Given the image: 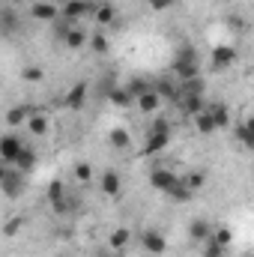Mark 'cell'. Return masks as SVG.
Listing matches in <instances>:
<instances>
[{"mask_svg": "<svg viewBox=\"0 0 254 257\" xmlns=\"http://www.w3.org/2000/svg\"><path fill=\"white\" fill-rule=\"evenodd\" d=\"M24 177L27 174H21L18 168L3 165V171H0V192L6 194L9 200H15L18 194H24Z\"/></svg>", "mask_w": 254, "mask_h": 257, "instance_id": "6da1fadb", "label": "cell"}, {"mask_svg": "<svg viewBox=\"0 0 254 257\" xmlns=\"http://www.w3.org/2000/svg\"><path fill=\"white\" fill-rule=\"evenodd\" d=\"M141 248L153 257L165 254V251H168V236H165L162 230H156V227H144V230H141Z\"/></svg>", "mask_w": 254, "mask_h": 257, "instance_id": "7a4b0ae2", "label": "cell"}, {"mask_svg": "<svg viewBox=\"0 0 254 257\" xmlns=\"http://www.w3.org/2000/svg\"><path fill=\"white\" fill-rule=\"evenodd\" d=\"M174 75L186 84V81H194L200 78V69H197V57H194V48L191 51H183L177 60H174Z\"/></svg>", "mask_w": 254, "mask_h": 257, "instance_id": "3957f363", "label": "cell"}, {"mask_svg": "<svg viewBox=\"0 0 254 257\" xmlns=\"http://www.w3.org/2000/svg\"><path fill=\"white\" fill-rule=\"evenodd\" d=\"M27 12H30V18H33V21H45V24L60 21V6H57L54 0H33Z\"/></svg>", "mask_w": 254, "mask_h": 257, "instance_id": "277c9868", "label": "cell"}, {"mask_svg": "<svg viewBox=\"0 0 254 257\" xmlns=\"http://www.w3.org/2000/svg\"><path fill=\"white\" fill-rule=\"evenodd\" d=\"M168 144H171V132L150 128V132H147V141H144L141 156H159V153H165V150H168Z\"/></svg>", "mask_w": 254, "mask_h": 257, "instance_id": "5b68a950", "label": "cell"}, {"mask_svg": "<svg viewBox=\"0 0 254 257\" xmlns=\"http://www.w3.org/2000/svg\"><path fill=\"white\" fill-rule=\"evenodd\" d=\"M177 183H180V174H174L171 168H153V171H150V186H153L156 192L168 194Z\"/></svg>", "mask_w": 254, "mask_h": 257, "instance_id": "8992f818", "label": "cell"}, {"mask_svg": "<svg viewBox=\"0 0 254 257\" xmlns=\"http://www.w3.org/2000/svg\"><path fill=\"white\" fill-rule=\"evenodd\" d=\"M93 9H96V3H90V0H66L63 6H60V18L75 24L84 15H93Z\"/></svg>", "mask_w": 254, "mask_h": 257, "instance_id": "52a82bcc", "label": "cell"}, {"mask_svg": "<svg viewBox=\"0 0 254 257\" xmlns=\"http://www.w3.org/2000/svg\"><path fill=\"white\" fill-rule=\"evenodd\" d=\"M21 147H24V138H18L15 132H6L0 138V159H3V165H15Z\"/></svg>", "mask_w": 254, "mask_h": 257, "instance_id": "ba28073f", "label": "cell"}, {"mask_svg": "<svg viewBox=\"0 0 254 257\" xmlns=\"http://www.w3.org/2000/svg\"><path fill=\"white\" fill-rule=\"evenodd\" d=\"M30 114H36V105H33V102H21V105H12V108L6 111V126H9V128L24 126Z\"/></svg>", "mask_w": 254, "mask_h": 257, "instance_id": "9c48e42d", "label": "cell"}, {"mask_svg": "<svg viewBox=\"0 0 254 257\" xmlns=\"http://www.w3.org/2000/svg\"><path fill=\"white\" fill-rule=\"evenodd\" d=\"M87 93H90L87 81H75V84L69 87V93H66V108H72V111H81V108L87 105Z\"/></svg>", "mask_w": 254, "mask_h": 257, "instance_id": "30bf717a", "label": "cell"}, {"mask_svg": "<svg viewBox=\"0 0 254 257\" xmlns=\"http://www.w3.org/2000/svg\"><path fill=\"white\" fill-rule=\"evenodd\" d=\"M99 186H102V194H105V197H120V194H123V180H120V174H117L114 168H108V171L99 177Z\"/></svg>", "mask_w": 254, "mask_h": 257, "instance_id": "8fae6325", "label": "cell"}, {"mask_svg": "<svg viewBox=\"0 0 254 257\" xmlns=\"http://www.w3.org/2000/svg\"><path fill=\"white\" fill-rule=\"evenodd\" d=\"M233 60H236V51L230 45H215L212 48V69L215 72H227L233 66Z\"/></svg>", "mask_w": 254, "mask_h": 257, "instance_id": "7c38bea8", "label": "cell"}, {"mask_svg": "<svg viewBox=\"0 0 254 257\" xmlns=\"http://www.w3.org/2000/svg\"><path fill=\"white\" fill-rule=\"evenodd\" d=\"M27 135H33V138H45L48 132H51V120H48V114H42V111H36V114H30L27 117Z\"/></svg>", "mask_w": 254, "mask_h": 257, "instance_id": "4fadbf2b", "label": "cell"}, {"mask_svg": "<svg viewBox=\"0 0 254 257\" xmlns=\"http://www.w3.org/2000/svg\"><path fill=\"white\" fill-rule=\"evenodd\" d=\"M212 230H215V227H212L206 218H191L189 221V239L197 242V245H203V242L212 236Z\"/></svg>", "mask_w": 254, "mask_h": 257, "instance_id": "5bb4252c", "label": "cell"}, {"mask_svg": "<svg viewBox=\"0 0 254 257\" xmlns=\"http://www.w3.org/2000/svg\"><path fill=\"white\" fill-rule=\"evenodd\" d=\"M93 18H96V24H99V27H111V24H117V9H114V3L99 0V3H96V9H93Z\"/></svg>", "mask_w": 254, "mask_h": 257, "instance_id": "9a60e30c", "label": "cell"}, {"mask_svg": "<svg viewBox=\"0 0 254 257\" xmlns=\"http://www.w3.org/2000/svg\"><path fill=\"white\" fill-rule=\"evenodd\" d=\"M162 105H165V99H162V96H159V90L153 87V90H147L144 96H138V105H135V108H138L141 114H156Z\"/></svg>", "mask_w": 254, "mask_h": 257, "instance_id": "2e32d148", "label": "cell"}, {"mask_svg": "<svg viewBox=\"0 0 254 257\" xmlns=\"http://www.w3.org/2000/svg\"><path fill=\"white\" fill-rule=\"evenodd\" d=\"M12 168H18L21 174H30V171L36 168V150H33V144L24 141V147H21V153H18V159H15Z\"/></svg>", "mask_w": 254, "mask_h": 257, "instance_id": "e0dca14e", "label": "cell"}, {"mask_svg": "<svg viewBox=\"0 0 254 257\" xmlns=\"http://www.w3.org/2000/svg\"><path fill=\"white\" fill-rule=\"evenodd\" d=\"M108 102H111L114 108H120V111H123V108H132L138 99L129 93V87L123 84V87H111V93H108Z\"/></svg>", "mask_w": 254, "mask_h": 257, "instance_id": "ac0fdd59", "label": "cell"}, {"mask_svg": "<svg viewBox=\"0 0 254 257\" xmlns=\"http://www.w3.org/2000/svg\"><path fill=\"white\" fill-rule=\"evenodd\" d=\"M180 102H183L180 108H183V111H186L189 117H197V114H203V111H206V102H203V93H186V96H183Z\"/></svg>", "mask_w": 254, "mask_h": 257, "instance_id": "d6986e66", "label": "cell"}, {"mask_svg": "<svg viewBox=\"0 0 254 257\" xmlns=\"http://www.w3.org/2000/svg\"><path fill=\"white\" fill-rule=\"evenodd\" d=\"M63 45L69 48V51H81L84 45H90V36H87L81 27H72V30L63 36Z\"/></svg>", "mask_w": 254, "mask_h": 257, "instance_id": "ffe728a7", "label": "cell"}, {"mask_svg": "<svg viewBox=\"0 0 254 257\" xmlns=\"http://www.w3.org/2000/svg\"><path fill=\"white\" fill-rule=\"evenodd\" d=\"M206 111L212 114V120H215V126H218V128L230 126V111H227V105H224V102H209V105H206Z\"/></svg>", "mask_w": 254, "mask_h": 257, "instance_id": "44dd1931", "label": "cell"}, {"mask_svg": "<svg viewBox=\"0 0 254 257\" xmlns=\"http://www.w3.org/2000/svg\"><path fill=\"white\" fill-rule=\"evenodd\" d=\"M129 242H132V230H129V227H117V230L108 236V248H111V251H123V248H129Z\"/></svg>", "mask_w": 254, "mask_h": 257, "instance_id": "7402d4cb", "label": "cell"}, {"mask_svg": "<svg viewBox=\"0 0 254 257\" xmlns=\"http://www.w3.org/2000/svg\"><path fill=\"white\" fill-rule=\"evenodd\" d=\"M108 144H111L114 150H129V147H132V135H129V128H123V126L111 128V135H108Z\"/></svg>", "mask_w": 254, "mask_h": 257, "instance_id": "603a6c76", "label": "cell"}, {"mask_svg": "<svg viewBox=\"0 0 254 257\" xmlns=\"http://www.w3.org/2000/svg\"><path fill=\"white\" fill-rule=\"evenodd\" d=\"M191 120H194L197 135H215V132H218V126H215V120H212L209 111H203V114H197V117H191Z\"/></svg>", "mask_w": 254, "mask_h": 257, "instance_id": "cb8c5ba5", "label": "cell"}, {"mask_svg": "<svg viewBox=\"0 0 254 257\" xmlns=\"http://www.w3.org/2000/svg\"><path fill=\"white\" fill-rule=\"evenodd\" d=\"M0 27H3V33H6V36H12V33H15V27H18L15 6H6V9H0Z\"/></svg>", "mask_w": 254, "mask_h": 257, "instance_id": "d4e9b609", "label": "cell"}, {"mask_svg": "<svg viewBox=\"0 0 254 257\" xmlns=\"http://www.w3.org/2000/svg\"><path fill=\"white\" fill-rule=\"evenodd\" d=\"M72 180L81 183V186H87V183L93 180V165H90V162H78V165L72 168Z\"/></svg>", "mask_w": 254, "mask_h": 257, "instance_id": "484cf974", "label": "cell"}, {"mask_svg": "<svg viewBox=\"0 0 254 257\" xmlns=\"http://www.w3.org/2000/svg\"><path fill=\"white\" fill-rule=\"evenodd\" d=\"M180 180H183V186H186V189L197 192V189H200V186L206 183V174H203V171H186V174H183Z\"/></svg>", "mask_w": 254, "mask_h": 257, "instance_id": "4316f807", "label": "cell"}, {"mask_svg": "<svg viewBox=\"0 0 254 257\" xmlns=\"http://www.w3.org/2000/svg\"><path fill=\"white\" fill-rule=\"evenodd\" d=\"M191 194H194V192H191V189H186V186H183V180H180V183H177V186H174L171 192L165 194V197H168L171 203H189Z\"/></svg>", "mask_w": 254, "mask_h": 257, "instance_id": "83f0119b", "label": "cell"}, {"mask_svg": "<svg viewBox=\"0 0 254 257\" xmlns=\"http://www.w3.org/2000/svg\"><path fill=\"white\" fill-rule=\"evenodd\" d=\"M233 138H236L245 150H254V135H251V128L245 126V123H236V126H233Z\"/></svg>", "mask_w": 254, "mask_h": 257, "instance_id": "f1b7e54d", "label": "cell"}, {"mask_svg": "<svg viewBox=\"0 0 254 257\" xmlns=\"http://www.w3.org/2000/svg\"><path fill=\"white\" fill-rule=\"evenodd\" d=\"M212 239H215L218 245L230 248V245H233V230H230L227 224H215V230H212Z\"/></svg>", "mask_w": 254, "mask_h": 257, "instance_id": "f546056e", "label": "cell"}, {"mask_svg": "<svg viewBox=\"0 0 254 257\" xmlns=\"http://www.w3.org/2000/svg\"><path fill=\"white\" fill-rule=\"evenodd\" d=\"M21 78H24L27 84H39V81H45V69H39V66H24V69H21Z\"/></svg>", "mask_w": 254, "mask_h": 257, "instance_id": "4dcf8cb0", "label": "cell"}, {"mask_svg": "<svg viewBox=\"0 0 254 257\" xmlns=\"http://www.w3.org/2000/svg\"><path fill=\"white\" fill-rule=\"evenodd\" d=\"M126 87H129V93H132L135 99H138V96H144L147 90H153V84H147L144 78H132V81H126ZM135 105H138V102H135Z\"/></svg>", "mask_w": 254, "mask_h": 257, "instance_id": "1f68e13d", "label": "cell"}, {"mask_svg": "<svg viewBox=\"0 0 254 257\" xmlns=\"http://www.w3.org/2000/svg\"><path fill=\"white\" fill-rule=\"evenodd\" d=\"M90 48H93V54H108V36L105 33H93L90 36Z\"/></svg>", "mask_w": 254, "mask_h": 257, "instance_id": "d6a6232c", "label": "cell"}, {"mask_svg": "<svg viewBox=\"0 0 254 257\" xmlns=\"http://www.w3.org/2000/svg\"><path fill=\"white\" fill-rule=\"evenodd\" d=\"M224 251H227V248H224V245H218V242L209 236V239L203 242V251H200V254H203V257H224Z\"/></svg>", "mask_w": 254, "mask_h": 257, "instance_id": "836d02e7", "label": "cell"}, {"mask_svg": "<svg viewBox=\"0 0 254 257\" xmlns=\"http://www.w3.org/2000/svg\"><path fill=\"white\" fill-rule=\"evenodd\" d=\"M153 87L159 90V96H162V99H177V90H174V84H168V81H156Z\"/></svg>", "mask_w": 254, "mask_h": 257, "instance_id": "e575fe53", "label": "cell"}, {"mask_svg": "<svg viewBox=\"0 0 254 257\" xmlns=\"http://www.w3.org/2000/svg\"><path fill=\"white\" fill-rule=\"evenodd\" d=\"M21 224H24V218H21V215L9 218V221H6V227H3V236H15V233L21 230Z\"/></svg>", "mask_w": 254, "mask_h": 257, "instance_id": "d590c367", "label": "cell"}, {"mask_svg": "<svg viewBox=\"0 0 254 257\" xmlns=\"http://www.w3.org/2000/svg\"><path fill=\"white\" fill-rule=\"evenodd\" d=\"M153 12H165V9H171L174 6V0H144Z\"/></svg>", "mask_w": 254, "mask_h": 257, "instance_id": "8d00e7d4", "label": "cell"}, {"mask_svg": "<svg viewBox=\"0 0 254 257\" xmlns=\"http://www.w3.org/2000/svg\"><path fill=\"white\" fill-rule=\"evenodd\" d=\"M24 3H33V0H9V6H24Z\"/></svg>", "mask_w": 254, "mask_h": 257, "instance_id": "74e56055", "label": "cell"}, {"mask_svg": "<svg viewBox=\"0 0 254 257\" xmlns=\"http://www.w3.org/2000/svg\"><path fill=\"white\" fill-rule=\"evenodd\" d=\"M245 126L251 128V135H254V114H251V117H248V120H245Z\"/></svg>", "mask_w": 254, "mask_h": 257, "instance_id": "f35d334b", "label": "cell"}, {"mask_svg": "<svg viewBox=\"0 0 254 257\" xmlns=\"http://www.w3.org/2000/svg\"><path fill=\"white\" fill-rule=\"evenodd\" d=\"M54 3H57V6H63V3H66V0H54Z\"/></svg>", "mask_w": 254, "mask_h": 257, "instance_id": "ab89813d", "label": "cell"}, {"mask_svg": "<svg viewBox=\"0 0 254 257\" xmlns=\"http://www.w3.org/2000/svg\"><path fill=\"white\" fill-rule=\"evenodd\" d=\"M251 75H254V63H251Z\"/></svg>", "mask_w": 254, "mask_h": 257, "instance_id": "60d3db41", "label": "cell"}, {"mask_svg": "<svg viewBox=\"0 0 254 257\" xmlns=\"http://www.w3.org/2000/svg\"><path fill=\"white\" fill-rule=\"evenodd\" d=\"M242 257H254V254H242Z\"/></svg>", "mask_w": 254, "mask_h": 257, "instance_id": "b9f144b4", "label": "cell"}, {"mask_svg": "<svg viewBox=\"0 0 254 257\" xmlns=\"http://www.w3.org/2000/svg\"><path fill=\"white\" fill-rule=\"evenodd\" d=\"M99 257H105V254H99Z\"/></svg>", "mask_w": 254, "mask_h": 257, "instance_id": "7bdbcfd3", "label": "cell"}, {"mask_svg": "<svg viewBox=\"0 0 254 257\" xmlns=\"http://www.w3.org/2000/svg\"><path fill=\"white\" fill-rule=\"evenodd\" d=\"M60 257H66V254H60Z\"/></svg>", "mask_w": 254, "mask_h": 257, "instance_id": "ee69618b", "label": "cell"}]
</instances>
